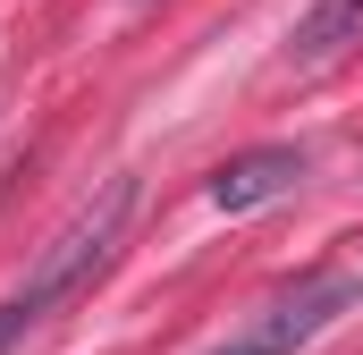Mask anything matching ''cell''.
Masks as SVG:
<instances>
[{"mask_svg":"<svg viewBox=\"0 0 363 355\" xmlns=\"http://www.w3.org/2000/svg\"><path fill=\"white\" fill-rule=\"evenodd\" d=\"M347 43H363V0H313V17L296 26L287 60H296V68H321V60H338Z\"/></svg>","mask_w":363,"mask_h":355,"instance_id":"obj_4","label":"cell"},{"mask_svg":"<svg viewBox=\"0 0 363 355\" xmlns=\"http://www.w3.org/2000/svg\"><path fill=\"white\" fill-rule=\"evenodd\" d=\"M304 170H313L304 144H254V153H228V161L211 170V203H220V212H262V203H279V195H296Z\"/></svg>","mask_w":363,"mask_h":355,"instance_id":"obj_3","label":"cell"},{"mask_svg":"<svg viewBox=\"0 0 363 355\" xmlns=\"http://www.w3.org/2000/svg\"><path fill=\"white\" fill-rule=\"evenodd\" d=\"M355 305H363V279H355V271H313L304 288H287L279 305H262L237 339H220L211 355H304L330 322H347Z\"/></svg>","mask_w":363,"mask_h":355,"instance_id":"obj_2","label":"cell"},{"mask_svg":"<svg viewBox=\"0 0 363 355\" xmlns=\"http://www.w3.org/2000/svg\"><path fill=\"white\" fill-rule=\"evenodd\" d=\"M127 212H135V178H110L101 186V203H85L77 220H68V237L34 263V279L26 288H9L0 296V355H17L68 296H85L93 279L110 271V254H118V237H127Z\"/></svg>","mask_w":363,"mask_h":355,"instance_id":"obj_1","label":"cell"}]
</instances>
